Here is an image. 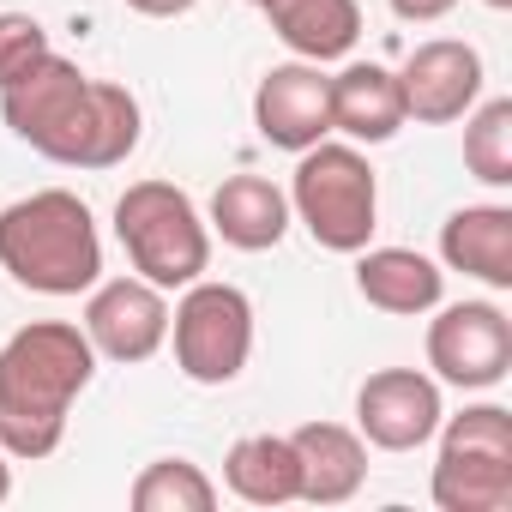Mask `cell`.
Wrapping results in <instances>:
<instances>
[{"label":"cell","instance_id":"cell-13","mask_svg":"<svg viewBox=\"0 0 512 512\" xmlns=\"http://www.w3.org/2000/svg\"><path fill=\"white\" fill-rule=\"evenodd\" d=\"M356 290L368 308L398 314V320H422L440 308L446 296V272L416 247H362L356 253Z\"/></svg>","mask_w":512,"mask_h":512},{"label":"cell","instance_id":"cell-16","mask_svg":"<svg viewBox=\"0 0 512 512\" xmlns=\"http://www.w3.org/2000/svg\"><path fill=\"white\" fill-rule=\"evenodd\" d=\"M440 260L488 290H512V205H458L440 223Z\"/></svg>","mask_w":512,"mask_h":512},{"label":"cell","instance_id":"cell-25","mask_svg":"<svg viewBox=\"0 0 512 512\" xmlns=\"http://www.w3.org/2000/svg\"><path fill=\"white\" fill-rule=\"evenodd\" d=\"M7 494H13V470H7V452H0V506H7Z\"/></svg>","mask_w":512,"mask_h":512},{"label":"cell","instance_id":"cell-23","mask_svg":"<svg viewBox=\"0 0 512 512\" xmlns=\"http://www.w3.org/2000/svg\"><path fill=\"white\" fill-rule=\"evenodd\" d=\"M386 7H392L404 25H440V19L458 7V0H386Z\"/></svg>","mask_w":512,"mask_h":512},{"label":"cell","instance_id":"cell-24","mask_svg":"<svg viewBox=\"0 0 512 512\" xmlns=\"http://www.w3.org/2000/svg\"><path fill=\"white\" fill-rule=\"evenodd\" d=\"M127 7H133L139 19H181V13L199 7V0H127Z\"/></svg>","mask_w":512,"mask_h":512},{"label":"cell","instance_id":"cell-22","mask_svg":"<svg viewBox=\"0 0 512 512\" xmlns=\"http://www.w3.org/2000/svg\"><path fill=\"white\" fill-rule=\"evenodd\" d=\"M55 49H49V31L31 19V13H0V91L19 85L31 67H43Z\"/></svg>","mask_w":512,"mask_h":512},{"label":"cell","instance_id":"cell-9","mask_svg":"<svg viewBox=\"0 0 512 512\" xmlns=\"http://www.w3.org/2000/svg\"><path fill=\"white\" fill-rule=\"evenodd\" d=\"M79 326H85L97 356H109V362H151L169 344V290L145 284L139 272L133 278H109V284L97 278Z\"/></svg>","mask_w":512,"mask_h":512},{"label":"cell","instance_id":"cell-6","mask_svg":"<svg viewBox=\"0 0 512 512\" xmlns=\"http://www.w3.org/2000/svg\"><path fill=\"white\" fill-rule=\"evenodd\" d=\"M434 458V506L440 512H506L512 506V410L470 404L440 416Z\"/></svg>","mask_w":512,"mask_h":512},{"label":"cell","instance_id":"cell-18","mask_svg":"<svg viewBox=\"0 0 512 512\" xmlns=\"http://www.w3.org/2000/svg\"><path fill=\"white\" fill-rule=\"evenodd\" d=\"M266 13V25L278 31V43L296 61H344L362 37V7L356 0H253Z\"/></svg>","mask_w":512,"mask_h":512},{"label":"cell","instance_id":"cell-8","mask_svg":"<svg viewBox=\"0 0 512 512\" xmlns=\"http://www.w3.org/2000/svg\"><path fill=\"white\" fill-rule=\"evenodd\" d=\"M428 368L440 386L488 392L512 368V320L494 302H452L428 320Z\"/></svg>","mask_w":512,"mask_h":512},{"label":"cell","instance_id":"cell-4","mask_svg":"<svg viewBox=\"0 0 512 512\" xmlns=\"http://www.w3.org/2000/svg\"><path fill=\"white\" fill-rule=\"evenodd\" d=\"M290 217L326 247V253H362L380 223V181L362 145L350 139H320L296 151L290 175Z\"/></svg>","mask_w":512,"mask_h":512},{"label":"cell","instance_id":"cell-14","mask_svg":"<svg viewBox=\"0 0 512 512\" xmlns=\"http://www.w3.org/2000/svg\"><path fill=\"white\" fill-rule=\"evenodd\" d=\"M302 464V500L308 506H344L368 482V440L344 422H302L290 434Z\"/></svg>","mask_w":512,"mask_h":512},{"label":"cell","instance_id":"cell-7","mask_svg":"<svg viewBox=\"0 0 512 512\" xmlns=\"http://www.w3.org/2000/svg\"><path fill=\"white\" fill-rule=\"evenodd\" d=\"M169 344H175V368L193 386H229L253 356V302L235 284L199 278L169 308Z\"/></svg>","mask_w":512,"mask_h":512},{"label":"cell","instance_id":"cell-12","mask_svg":"<svg viewBox=\"0 0 512 512\" xmlns=\"http://www.w3.org/2000/svg\"><path fill=\"white\" fill-rule=\"evenodd\" d=\"M253 127L278 151H308L332 139V79L314 61H284L253 85Z\"/></svg>","mask_w":512,"mask_h":512},{"label":"cell","instance_id":"cell-5","mask_svg":"<svg viewBox=\"0 0 512 512\" xmlns=\"http://www.w3.org/2000/svg\"><path fill=\"white\" fill-rule=\"evenodd\" d=\"M115 241L127 266L157 290H187L211 266V223L175 181H133L115 199Z\"/></svg>","mask_w":512,"mask_h":512},{"label":"cell","instance_id":"cell-1","mask_svg":"<svg viewBox=\"0 0 512 512\" xmlns=\"http://www.w3.org/2000/svg\"><path fill=\"white\" fill-rule=\"evenodd\" d=\"M0 115H7L13 139L67 169H121L145 133L139 97L115 79H91L67 55H49L19 85L0 91Z\"/></svg>","mask_w":512,"mask_h":512},{"label":"cell","instance_id":"cell-20","mask_svg":"<svg viewBox=\"0 0 512 512\" xmlns=\"http://www.w3.org/2000/svg\"><path fill=\"white\" fill-rule=\"evenodd\" d=\"M133 512H211L217 506V482L187 464V458H157L133 476Z\"/></svg>","mask_w":512,"mask_h":512},{"label":"cell","instance_id":"cell-2","mask_svg":"<svg viewBox=\"0 0 512 512\" xmlns=\"http://www.w3.org/2000/svg\"><path fill=\"white\" fill-rule=\"evenodd\" d=\"M97 380V350L73 320H31L0 344V452L49 458L67 440L73 398Z\"/></svg>","mask_w":512,"mask_h":512},{"label":"cell","instance_id":"cell-3","mask_svg":"<svg viewBox=\"0 0 512 512\" xmlns=\"http://www.w3.org/2000/svg\"><path fill=\"white\" fill-rule=\"evenodd\" d=\"M0 272L37 296H85L103 278V235L79 193L43 187L0 211Z\"/></svg>","mask_w":512,"mask_h":512},{"label":"cell","instance_id":"cell-11","mask_svg":"<svg viewBox=\"0 0 512 512\" xmlns=\"http://www.w3.org/2000/svg\"><path fill=\"white\" fill-rule=\"evenodd\" d=\"M398 91H404V115L422 127L464 121L482 103V55L458 37H428L398 67Z\"/></svg>","mask_w":512,"mask_h":512},{"label":"cell","instance_id":"cell-10","mask_svg":"<svg viewBox=\"0 0 512 512\" xmlns=\"http://www.w3.org/2000/svg\"><path fill=\"white\" fill-rule=\"evenodd\" d=\"M446 404H440V380L422 368H380L362 380L356 392V434L380 452H416L434 440Z\"/></svg>","mask_w":512,"mask_h":512},{"label":"cell","instance_id":"cell-27","mask_svg":"<svg viewBox=\"0 0 512 512\" xmlns=\"http://www.w3.org/2000/svg\"><path fill=\"white\" fill-rule=\"evenodd\" d=\"M247 7H253V0H247Z\"/></svg>","mask_w":512,"mask_h":512},{"label":"cell","instance_id":"cell-19","mask_svg":"<svg viewBox=\"0 0 512 512\" xmlns=\"http://www.w3.org/2000/svg\"><path fill=\"white\" fill-rule=\"evenodd\" d=\"M223 482L247 506H290L302 500V464L290 434H241L223 458Z\"/></svg>","mask_w":512,"mask_h":512},{"label":"cell","instance_id":"cell-17","mask_svg":"<svg viewBox=\"0 0 512 512\" xmlns=\"http://www.w3.org/2000/svg\"><path fill=\"white\" fill-rule=\"evenodd\" d=\"M404 91L398 73L380 61H350L332 79V133H344L350 145H386L404 127Z\"/></svg>","mask_w":512,"mask_h":512},{"label":"cell","instance_id":"cell-15","mask_svg":"<svg viewBox=\"0 0 512 512\" xmlns=\"http://www.w3.org/2000/svg\"><path fill=\"white\" fill-rule=\"evenodd\" d=\"M211 235H223L235 253H266L290 235V193L266 175H229L211 193Z\"/></svg>","mask_w":512,"mask_h":512},{"label":"cell","instance_id":"cell-21","mask_svg":"<svg viewBox=\"0 0 512 512\" xmlns=\"http://www.w3.org/2000/svg\"><path fill=\"white\" fill-rule=\"evenodd\" d=\"M464 169L482 187H512V97H488L464 115Z\"/></svg>","mask_w":512,"mask_h":512},{"label":"cell","instance_id":"cell-26","mask_svg":"<svg viewBox=\"0 0 512 512\" xmlns=\"http://www.w3.org/2000/svg\"><path fill=\"white\" fill-rule=\"evenodd\" d=\"M482 7H488V13H512V0H482Z\"/></svg>","mask_w":512,"mask_h":512}]
</instances>
